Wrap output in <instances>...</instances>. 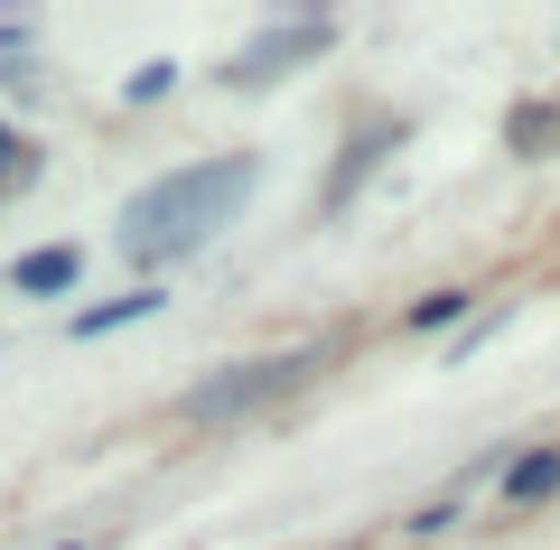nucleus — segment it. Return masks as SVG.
<instances>
[{"label":"nucleus","mask_w":560,"mask_h":550,"mask_svg":"<svg viewBox=\"0 0 560 550\" xmlns=\"http://www.w3.org/2000/svg\"><path fill=\"white\" fill-rule=\"evenodd\" d=\"M253 187H261L253 150H215V159H187V168L150 177V187L121 206V261H131V271H168V261L206 253V243L243 215Z\"/></svg>","instance_id":"f257e3e1"},{"label":"nucleus","mask_w":560,"mask_h":550,"mask_svg":"<svg viewBox=\"0 0 560 550\" xmlns=\"http://www.w3.org/2000/svg\"><path fill=\"white\" fill-rule=\"evenodd\" d=\"M308 374H327V346H280V354H243V364H224V374L187 383V393H178V420L215 430V420L271 411V401H290V393H300Z\"/></svg>","instance_id":"f03ea898"},{"label":"nucleus","mask_w":560,"mask_h":550,"mask_svg":"<svg viewBox=\"0 0 560 550\" xmlns=\"http://www.w3.org/2000/svg\"><path fill=\"white\" fill-rule=\"evenodd\" d=\"M327 47H337V28L327 20H271V28H253V38L224 57V94H271L280 75H300V66H318Z\"/></svg>","instance_id":"7ed1b4c3"},{"label":"nucleus","mask_w":560,"mask_h":550,"mask_svg":"<svg viewBox=\"0 0 560 550\" xmlns=\"http://www.w3.org/2000/svg\"><path fill=\"white\" fill-rule=\"evenodd\" d=\"M401 140H411V121H401V113H364L355 131L337 140V159H327V177H318V224H337L346 206L364 197V177H374L383 159L401 150Z\"/></svg>","instance_id":"20e7f679"},{"label":"nucleus","mask_w":560,"mask_h":550,"mask_svg":"<svg viewBox=\"0 0 560 550\" xmlns=\"http://www.w3.org/2000/svg\"><path fill=\"white\" fill-rule=\"evenodd\" d=\"M84 280V243H38V253L10 261V290L20 299H66Z\"/></svg>","instance_id":"39448f33"},{"label":"nucleus","mask_w":560,"mask_h":550,"mask_svg":"<svg viewBox=\"0 0 560 550\" xmlns=\"http://www.w3.org/2000/svg\"><path fill=\"white\" fill-rule=\"evenodd\" d=\"M560 494V448H514V467H504V513H533Z\"/></svg>","instance_id":"423d86ee"},{"label":"nucleus","mask_w":560,"mask_h":550,"mask_svg":"<svg viewBox=\"0 0 560 550\" xmlns=\"http://www.w3.org/2000/svg\"><path fill=\"white\" fill-rule=\"evenodd\" d=\"M160 308H168V290H160V280H140V290L103 299V308H75V317H66V336H113V327H131V317H160Z\"/></svg>","instance_id":"0eeeda50"},{"label":"nucleus","mask_w":560,"mask_h":550,"mask_svg":"<svg viewBox=\"0 0 560 550\" xmlns=\"http://www.w3.org/2000/svg\"><path fill=\"white\" fill-rule=\"evenodd\" d=\"M504 150L514 159H551L560 150V103H514V113H504Z\"/></svg>","instance_id":"6e6552de"},{"label":"nucleus","mask_w":560,"mask_h":550,"mask_svg":"<svg viewBox=\"0 0 560 550\" xmlns=\"http://www.w3.org/2000/svg\"><path fill=\"white\" fill-rule=\"evenodd\" d=\"M38 168H47V159H38V140H28L20 121H0V197H20V187H38Z\"/></svg>","instance_id":"1a4fd4ad"},{"label":"nucleus","mask_w":560,"mask_h":550,"mask_svg":"<svg viewBox=\"0 0 560 550\" xmlns=\"http://www.w3.org/2000/svg\"><path fill=\"white\" fill-rule=\"evenodd\" d=\"M467 308H477V290H458V280H448V290H430V299H411V317H401V327H411V336H430V327H458Z\"/></svg>","instance_id":"9d476101"},{"label":"nucleus","mask_w":560,"mask_h":550,"mask_svg":"<svg viewBox=\"0 0 560 550\" xmlns=\"http://www.w3.org/2000/svg\"><path fill=\"white\" fill-rule=\"evenodd\" d=\"M168 84H178V66H168V57H150V66H140L131 84H121V103H160Z\"/></svg>","instance_id":"9b49d317"},{"label":"nucleus","mask_w":560,"mask_h":550,"mask_svg":"<svg viewBox=\"0 0 560 550\" xmlns=\"http://www.w3.org/2000/svg\"><path fill=\"white\" fill-rule=\"evenodd\" d=\"M57 550H84V541H57Z\"/></svg>","instance_id":"f8f14e48"}]
</instances>
